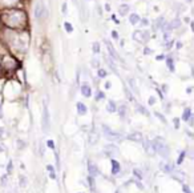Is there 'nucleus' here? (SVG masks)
Segmentation results:
<instances>
[{"label":"nucleus","instance_id":"f257e3e1","mask_svg":"<svg viewBox=\"0 0 194 193\" xmlns=\"http://www.w3.org/2000/svg\"><path fill=\"white\" fill-rule=\"evenodd\" d=\"M4 21L10 27H20L25 21V15L21 11H10L4 15Z\"/></svg>","mask_w":194,"mask_h":193},{"label":"nucleus","instance_id":"f03ea898","mask_svg":"<svg viewBox=\"0 0 194 193\" xmlns=\"http://www.w3.org/2000/svg\"><path fill=\"white\" fill-rule=\"evenodd\" d=\"M150 144H152V148H153V151H154L156 153L161 155L162 157H168L169 156V148H168V145L164 143V140H162L161 137H156L153 141H150Z\"/></svg>","mask_w":194,"mask_h":193},{"label":"nucleus","instance_id":"7ed1b4c3","mask_svg":"<svg viewBox=\"0 0 194 193\" xmlns=\"http://www.w3.org/2000/svg\"><path fill=\"white\" fill-rule=\"evenodd\" d=\"M41 127L44 132H48L49 127H51V119H49V109L48 104L44 101V107H43V116H41Z\"/></svg>","mask_w":194,"mask_h":193},{"label":"nucleus","instance_id":"20e7f679","mask_svg":"<svg viewBox=\"0 0 194 193\" xmlns=\"http://www.w3.org/2000/svg\"><path fill=\"white\" fill-rule=\"evenodd\" d=\"M133 39L136 41H140V43H146L150 39V33L148 32V31L137 29V31H134L133 32Z\"/></svg>","mask_w":194,"mask_h":193},{"label":"nucleus","instance_id":"39448f33","mask_svg":"<svg viewBox=\"0 0 194 193\" xmlns=\"http://www.w3.org/2000/svg\"><path fill=\"white\" fill-rule=\"evenodd\" d=\"M104 41H105L106 50H108V52H109V57H110V59H112V60H118V61H121V63L124 64V60L118 56V53H117V51L115 50V47H113L112 43H109L108 40H104Z\"/></svg>","mask_w":194,"mask_h":193},{"label":"nucleus","instance_id":"423d86ee","mask_svg":"<svg viewBox=\"0 0 194 193\" xmlns=\"http://www.w3.org/2000/svg\"><path fill=\"white\" fill-rule=\"evenodd\" d=\"M103 131H104V134L106 136L108 140H121L122 139V134L113 132V131L110 129V128H108L106 125H103Z\"/></svg>","mask_w":194,"mask_h":193},{"label":"nucleus","instance_id":"0eeeda50","mask_svg":"<svg viewBox=\"0 0 194 193\" xmlns=\"http://www.w3.org/2000/svg\"><path fill=\"white\" fill-rule=\"evenodd\" d=\"M80 89H81V95L84 97H91L92 96V88H91V85H89L88 83H82L81 87H80Z\"/></svg>","mask_w":194,"mask_h":193},{"label":"nucleus","instance_id":"6e6552de","mask_svg":"<svg viewBox=\"0 0 194 193\" xmlns=\"http://www.w3.org/2000/svg\"><path fill=\"white\" fill-rule=\"evenodd\" d=\"M44 12H45V8H44V5H43V3L37 2V4H36V7H35V17L36 19H41Z\"/></svg>","mask_w":194,"mask_h":193},{"label":"nucleus","instance_id":"1a4fd4ad","mask_svg":"<svg viewBox=\"0 0 194 193\" xmlns=\"http://www.w3.org/2000/svg\"><path fill=\"white\" fill-rule=\"evenodd\" d=\"M88 172H89V176H92V177L100 174V172H98V169L96 167V164H93L91 160H88Z\"/></svg>","mask_w":194,"mask_h":193},{"label":"nucleus","instance_id":"9d476101","mask_svg":"<svg viewBox=\"0 0 194 193\" xmlns=\"http://www.w3.org/2000/svg\"><path fill=\"white\" fill-rule=\"evenodd\" d=\"M128 139L130 140V141H134V143H141L144 137H142V134H141L140 132H133V133L129 134Z\"/></svg>","mask_w":194,"mask_h":193},{"label":"nucleus","instance_id":"9b49d317","mask_svg":"<svg viewBox=\"0 0 194 193\" xmlns=\"http://www.w3.org/2000/svg\"><path fill=\"white\" fill-rule=\"evenodd\" d=\"M166 27H168L169 29H177V28H180V27H181V20H180V19H174V20H172L170 23H169Z\"/></svg>","mask_w":194,"mask_h":193},{"label":"nucleus","instance_id":"f8f14e48","mask_svg":"<svg viewBox=\"0 0 194 193\" xmlns=\"http://www.w3.org/2000/svg\"><path fill=\"white\" fill-rule=\"evenodd\" d=\"M129 11H130V7H129L128 4H121L118 7V14L121 15V16H126Z\"/></svg>","mask_w":194,"mask_h":193},{"label":"nucleus","instance_id":"ddd939ff","mask_svg":"<svg viewBox=\"0 0 194 193\" xmlns=\"http://www.w3.org/2000/svg\"><path fill=\"white\" fill-rule=\"evenodd\" d=\"M76 109H77V113L79 115H85V113H87V107H85V104L84 103H77L76 104Z\"/></svg>","mask_w":194,"mask_h":193},{"label":"nucleus","instance_id":"4468645a","mask_svg":"<svg viewBox=\"0 0 194 193\" xmlns=\"http://www.w3.org/2000/svg\"><path fill=\"white\" fill-rule=\"evenodd\" d=\"M128 84H129V87H130V89L133 91L134 93L138 95V87H137V84H136V80H134L133 77H129L128 79Z\"/></svg>","mask_w":194,"mask_h":193},{"label":"nucleus","instance_id":"2eb2a0df","mask_svg":"<svg viewBox=\"0 0 194 193\" xmlns=\"http://www.w3.org/2000/svg\"><path fill=\"white\" fill-rule=\"evenodd\" d=\"M140 15H137V14H130L129 15V23L130 24H133V26H136V24L140 23Z\"/></svg>","mask_w":194,"mask_h":193},{"label":"nucleus","instance_id":"dca6fc26","mask_svg":"<svg viewBox=\"0 0 194 193\" xmlns=\"http://www.w3.org/2000/svg\"><path fill=\"white\" fill-rule=\"evenodd\" d=\"M110 163H112V173L113 174H117V173L120 172V169H121V167H120V163H118V161H116V160H112Z\"/></svg>","mask_w":194,"mask_h":193},{"label":"nucleus","instance_id":"f3484780","mask_svg":"<svg viewBox=\"0 0 194 193\" xmlns=\"http://www.w3.org/2000/svg\"><path fill=\"white\" fill-rule=\"evenodd\" d=\"M106 111H108V112H110V113H113V112H116V111H117V105H116V103L113 101V100H109V101H108Z\"/></svg>","mask_w":194,"mask_h":193},{"label":"nucleus","instance_id":"a211bd4d","mask_svg":"<svg viewBox=\"0 0 194 193\" xmlns=\"http://www.w3.org/2000/svg\"><path fill=\"white\" fill-rule=\"evenodd\" d=\"M190 117H192V109H190V108H185L184 113H182V120L187 121V120H190Z\"/></svg>","mask_w":194,"mask_h":193},{"label":"nucleus","instance_id":"6ab92c4d","mask_svg":"<svg viewBox=\"0 0 194 193\" xmlns=\"http://www.w3.org/2000/svg\"><path fill=\"white\" fill-rule=\"evenodd\" d=\"M105 151L109 156H113L117 153V148H116V145H105Z\"/></svg>","mask_w":194,"mask_h":193},{"label":"nucleus","instance_id":"aec40b11","mask_svg":"<svg viewBox=\"0 0 194 193\" xmlns=\"http://www.w3.org/2000/svg\"><path fill=\"white\" fill-rule=\"evenodd\" d=\"M105 61L108 63V65H109V68L112 69L115 73H117V68H116V64H115V61H113L110 57H105Z\"/></svg>","mask_w":194,"mask_h":193},{"label":"nucleus","instance_id":"412c9836","mask_svg":"<svg viewBox=\"0 0 194 193\" xmlns=\"http://www.w3.org/2000/svg\"><path fill=\"white\" fill-rule=\"evenodd\" d=\"M166 64H168V68L170 72H174L175 71V67H174V60L172 57H168L166 59Z\"/></svg>","mask_w":194,"mask_h":193},{"label":"nucleus","instance_id":"4be33fe9","mask_svg":"<svg viewBox=\"0 0 194 193\" xmlns=\"http://www.w3.org/2000/svg\"><path fill=\"white\" fill-rule=\"evenodd\" d=\"M166 26H168V24L165 23V19L162 16H160L158 19H157V28H161L162 29V28H165Z\"/></svg>","mask_w":194,"mask_h":193},{"label":"nucleus","instance_id":"5701e85b","mask_svg":"<svg viewBox=\"0 0 194 193\" xmlns=\"http://www.w3.org/2000/svg\"><path fill=\"white\" fill-rule=\"evenodd\" d=\"M97 76H98L100 79H105L106 76H108L106 69H104V68H97Z\"/></svg>","mask_w":194,"mask_h":193},{"label":"nucleus","instance_id":"b1692460","mask_svg":"<svg viewBox=\"0 0 194 193\" xmlns=\"http://www.w3.org/2000/svg\"><path fill=\"white\" fill-rule=\"evenodd\" d=\"M92 51H93V53H94V55H98V53H100L101 47H100V44H98L97 41H94L93 44H92Z\"/></svg>","mask_w":194,"mask_h":193},{"label":"nucleus","instance_id":"393cba45","mask_svg":"<svg viewBox=\"0 0 194 193\" xmlns=\"http://www.w3.org/2000/svg\"><path fill=\"white\" fill-rule=\"evenodd\" d=\"M64 29H65L68 33H72L73 32V26L69 23V21H65V23H64Z\"/></svg>","mask_w":194,"mask_h":193},{"label":"nucleus","instance_id":"a878e982","mask_svg":"<svg viewBox=\"0 0 194 193\" xmlns=\"http://www.w3.org/2000/svg\"><path fill=\"white\" fill-rule=\"evenodd\" d=\"M118 113H120V116H121L122 119L125 117V115H126V107L122 104V105H120V109H118Z\"/></svg>","mask_w":194,"mask_h":193},{"label":"nucleus","instance_id":"bb28decb","mask_svg":"<svg viewBox=\"0 0 194 193\" xmlns=\"http://www.w3.org/2000/svg\"><path fill=\"white\" fill-rule=\"evenodd\" d=\"M125 95H126V97H128L130 101H133L134 100V97H133V93H132V91H129V88L128 87H125Z\"/></svg>","mask_w":194,"mask_h":193},{"label":"nucleus","instance_id":"cd10ccee","mask_svg":"<svg viewBox=\"0 0 194 193\" xmlns=\"http://www.w3.org/2000/svg\"><path fill=\"white\" fill-rule=\"evenodd\" d=\"M173 176H174L175 179L178 180V181L184 182V180H185V176H182V174H180V173H177V172H174V173H173Z\"/></svg>","mask_w":194,"mask_h":193},{"label":"nucleus","instance_id":"c85d7f7f","mask_svg":"<svg viewBox=\"0 0 194 193\" xmlns=\"http://www.w3.org/2000/svg\"><path fill=\"white\" fill-rule=\"evenodd\" d=\"M104 97H105L104 92L103 91H97V93H96V100H97V101H98V100H103Z\"/></svg>","mask_w":194,"mask_h":193},{"label":"nucleus","instance_id":"c756f323","mask_svg":"<svg viewBox=\"0 0 194 193\" xmlns=\"http://www.w3.org/2000/svg\"><path fill=\"white\" fill-rule=\"evenodd\" d=\"M96 141H97L96 133H94V132H92V133H91V137H89V143H91V144H94Z\"/></svg>","mask_w":194,"mask_h":193},{"label":"nucleus","instance_id":"7c9ffc66","mask_svg":"<svg viewBox=\"0 0 194 193\" xmlns=\"http://www.w3.org/2000/svg\"><path fill=\"white\" fill-rule=\"evenodd\" d=\"M91 64H92V67H93V68H100V61H98L97 59H92L91 60Z\"/></svg>","mask_w":194,"mask_h":193},{"label":"nucleus","instance_id":"2f4dec72","mask_svg":"<svg viewBox=\"0 0 194 193\" xmlns=\"http://www.w3.org/2000/svg\"><path fill=\"white\" fill-rule=\"evenodd\" d=\"M67 12H68V4H67V2H65V3H63V5H61V14L65 15Z\"/></svg>","mask_w":194,"mask_h":193},{"label":"nucleus","instance_id":"473e14b6","mask_svg":"<svg viewBox=\"0 0 194 193\" xmlns=\"http://www.w3.org/2000/svg\"><path fill=\"white\" fill-rule=\"evenodd\" d=\"M88 181H89V184H91L92 191H94V189H96V186H94V179H93L92 176H89V177H88Z\"/></svg>","mask_w":194,"mask_h":193},{"label":"nucleus","instance_id":"72a5a7b5","mask_svg":"<svg viewBox=\"0 0 194 193\" xmlns=\"http://www.w3.org/2000/svg\"><path fill=\"white\" fill-rule=\"evenodd\" d=\"M137 108H138V111H140L141 113H144V115H145V116H149V112H148V111H146L145 108H144L142 105H137Z\"/></svg>","mask_w":194,"mask_h":193},{"label":"nucleus","instance_id":"f704fd0d","mask_svg":"<svg viewBox=\"0 0 194 193\" xmlns=\"http://www.w3.org/2000/svg\"><path fill=\"white\" fill-rule=\"evenodd\" d=\"M140 23L142 24L144 27H148V26H149V24H150V23H149V20H148L146 17H142V19H140Z\"/></svg>","mask_w":194,"mask_h":193},{"label":"nucleus","instance_id":"c9c22d12","mask_svg":"<svg viewBox=\"0 0 194 193\" xmlns=\"http://www.w3.org/2000/svg\"><path fill=\"white\" fill-rule=\"evenodd\" d=\"M185 155H186V153H185V152H181V153H180V157H178V161H177L178 164H181V163H182V161H184Z\"/></svg>","mask_w":194,"mask_h":193},{"label":"nucleus","instance_id":"e433bc0d","mask_svg":"<svg viewBox=\"0 0 194 193\" xmlns=\"http://www.w3.org/2000/svg\"><path fill=\"white\" fill-rule=\"evenodd\" d=\"M25 185H27V179L20 176V186H25Z\"/></svg>","mask_w":194,"mask_h":193},{"label":"nucleus","instance_id":"4c0bfd02","mask_svg":"<svg viewBox=\"0 0 194 193\" xmlns=\"http://www.w3.org/2000/svg\"><path fill=\"white\" fill-rule=\"evenodd\" d=\"M112 38L115 40H120V36H118V32L117 31H112Z\"/></svg>","mask_w":194,"mask_h":193},{"label":"nucleus","instance_id":"58836bf2","mask_svg":"<svg viewBox=\"0 0 194 193\" xmlns=\"http://www.w3.org/2000/svg\"><path fill=\"white\" fill-rule=\"evenodd\" d=\"M55 157H56V163H57V168H60V158H58V152L55 151Z\"/></svg>","mask_w":194,"mask_h":193},{"label":"nucleus","instance_id":"ea45409f","mask_svg":"<svg viewBox=\"0 0 194 193\" xmlns=\"http://www.w3.org/2000/svg\"><path fill=\"white\" fill-rule=\"evenodd\" d=\"M156 116H157V117H158V119H160V120H161L162 122H166V120H165V117H164V116H162V115H161V113H158V112H156Z\"/></svg>","mask_w":194,"mask_h":193},{"label":"nucleus","instance_id":"a19ab883","mask_svg":"<svg viewBox=\"0 0 194 193\" xmlns=\"http://www.w3.org/2000/svg\"><path fill=\"white\" fill-rule=\"evenodd\" d=\"M47 145H48L51 149H53V151H55V144H53V141H52V140H49V141L47 143Z\"/></svg>","mask_w":194,"mask_h":193},{"label":"nucleus","instance_id":"79ce46f5","mask_svg":"<svg viewBox=\"0 0 194 193\" xmlns=\"http://www.w3.org/2000/svg\"><path fill=\"white\" fill-rule=\"evenodd\" d=\"M153 104H156V99L152 96V97L149 99V105H153Z\"/></svg>","mask_w":194,"mask_h":193},{"label":"nucleus","instance_id":"37998d69","mask_svg":"<svg viewBox=\"0 0 194 193\" xmlns=\"http://www.w3.org/2000/svg\"><path fill=\"white\" fill-rule=\"evenodd\" d=\"M173 44H174V43L170 40V41H168V43H166V45H165V47H166V48H172V47H173Z\"/></svg>","mask_w":194,"mask_h":193},{"label":"nucleus","instance_id":"c03bdc74","mask_svg":"<svg viewBox=\"0 0 194 193\" xmlns=\"http://www.w3.org/2000/svg\"><path fill=\"white\" fill-rule=\"evenodd\" d=\"M184 192L185 193H192V192H190V188L187 185H184Z\"/></svg>","mask_w":194,"mask_h":193},{"label":"nucleus","instance_id":"a18cd8bd","mask_svg":"<svg viewBox=\"0 0 194 193\" xmlns=\"http://www.w3.org/2000/svg\"><path fill=\"white\" fill-rule=\"evenodd\" d=\"M134 174H136V176L138 177V179H142V174H141L140 172H138L137 169H134Z\"/></svg>","mask_w":194,"mask_h":193},{"label":"nucleus","instance_id":"49530a36","mask_svg":"<svg viewBox=\"0 0 194 193\" xmlns=\"http://www.w3.org/2000/svg\"><path fill=\"white\" fill-rule=\"evenodd\" d=\"M110 87H112V83H110V81H106V83H105V88H106V89H109Z\"/></svg>","mask_w":194,"mask_h":193},{"label":"nucleus","instance_id":"de8ad7c7","mask_svg":"<svg viewBox=\"0 0 194 193\" xmlns=\"http://www.w3.org/2000/svg\"><path fill=\"white\" fill-rule=\"evenodd\" d=\"M144 53H145V55H150V53H152V51H150L149 48H145V50H144Z\"/></svg>","mask_w":194,"mask_h":193},{"label":"nucleus","instance_id":"09e8293b","mask_svg":"<svg viewBox=\"0 0 194 193\" xmlns=\"http://www.w3.org/2000/svg\"><path fill=\"white\" fill-rule=\"evenodd\" d=\"M174 124H175V128H180V121L177 119H174Z\"/></svg>","mask_w":194,"mask_h":193},{"label":"nucleus","instance_id":"8fccbe9b","mask_svg":"<svg viewBox=\"0 0 194 193\" xmlns=\"http://www.w3.org/2000/svg\"><path fill=\"white\" fill-rule=\"evenodd\" d=\"M47 169L49 170V172H55V169H53V167H52V165H48Z\"/></svg>","mask_w":194,"mask_h":193},{"label":"nucleus","instance_id":"3c124183","mask_svg":"<svg viewBox=\"0 0 194 193\" xmlns=\"http://www.w3.org/2000/svg\"><path fill=\"white\" fill-rule=\"evenodd\" d=\"M105 11H106V12H110V5L108 4V3L105 4Z\"/></svg>","mask_w":194,"mask_h":193},{"label":"nucleus","instance_id":"603ef678","mask_svg":"<svg viewBox=\"0 0 194 193\" xmlns=\"http://www.w3.org/2000/svg\"><path fill=\"white\" fill-rule=\"evenodd\" d=\"M156 59H157V60H164V59H166V57L164 56V55H162V56H157Z\"/></svg>","mask_w":194,"mask_h":193},{"label":"nucleus","instance_id":"864d4df0","mask_svg":"<svg viewBox=\"0 0 194 193\" xmlns=\"http://www.w3.org/2000/svg\"><path fill=\"white\" fill-rule=\"evenodd\" d=\"M177 48H178V50H180V48H182V43H181V41L177 43Z\"/></svg>","mask_w":194,"mask_h":193},{"label":"nucleus","instance_id":"5fc2aeb1","mask_svg":"<svg viewBox=\"0 0 194 193\" xmlns=\"http://www.w3.org/2000/svg\"><path fill=\"white\" fill-rule=\"evenodd\" d=\"M121 2H122V0H121Z\"/></svg>","mask_w":194,"mask_h":193}]
</instances>
